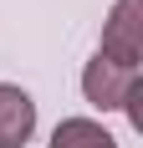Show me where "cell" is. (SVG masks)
Segmentation results:
<instances>
[{
    "mask_svg": "<svg viewBox=\"0 0 143 148\" xmlns=\"http://www.w3.org/2000/svg\"><path fill=\"white\" fill-rule=\"evenodd\" d=\"M51 148H123L97 118H61L51 128Z\"/></svg>",
    "mask_w": 143,
    "mask_h": 148,
    "instance_id": "4",
    "label": "cell"
},
{
    "mask_svg": "<svg viewBox=\"0 0 143 148\" xmlns=\"http://www.w3.org/2000/svg\"><path fill=\"white\" fill-rule=\"evenodd\" d=\"M143 92V72L138 66H123V61L92 51V61L82 66V97L97 112H128V102Z\"/></svg>",
    "mask_w": 143,
    "mask_h": 148,
    "instance_id": "1",
    "label": "cell"
},
{
    "mask_svg": "<svg viewBox=\"0 0 143 148\" xmlns=\"http://www.w3.org/2000/svg\"><path fill=\"white\" fill-rule=\"evenodd\" d=\"M102 56L138 66L143 61V0H113V10L102 21Z\"/></svg>",
    "mask_w": 143,
    "mask_h": 148,
    "instance_id": "2",
    "label": "cell"
},
{
    "mask_svg": "<svg viewBox=\"0 0 143 148\" xmlns=\"http://www.w3.org/2000/svg\"><path fill=\"white\" fill-rule=\"evenodd\" d=\"M36 133V97L15 82H0V148H26Z\"/></svg>",
    "mask_w": 143,
    "mask_h": 148,
    "instance_id": "3",
    "label": "cell"
}]
</instances>
